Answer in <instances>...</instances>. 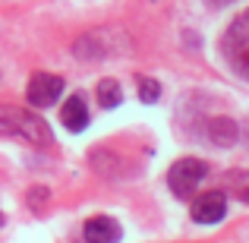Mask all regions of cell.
<instances>
[{"mask_svg":"<svg viewBox=\"0 0 249 243\" xmlns=\"http://www.w3.org/2000/svg\"><path fill=\"white\" fill-rule=\"evenodd\" d=\"M91 168L104 177H114V174H120L117 168H123V158H117L110 149H95V152H91Z\"/></svg>","mask_w":249,"mask_h":243,"instance_id":"obj_10","label":"cell"},{"mask_svg":"<svg viewBox=\"0 0 249 243\" xmlns=\"http://www.w3.org/2000/svg\"><path fill=\"white\" fill-rule=\"evenodd\" d=\"M205 174H208V164L202 158H180L167 170V187L177 199H189L199 189V183L205 180Z\"/></svg>","mask_w":249,"mask_h":243,"instance_id":"obj_3","label":"cell"},{"mask_svg":"<svg viewBox=\"0 0 249 243\" xmlns=\"http://www.w3.org/2000/svg\"><path fill=\"white\" fill-rule=\"evenodd\" d=\"M136 85H139V101L155 104V101L161 98V82L152 79V76H139V79H136Z\"/></svg>","mask_w":249,"mask_h":243,"instance_id":"obj_12","label":"cell"},{"mask_svg":"<svg viewBox=\"0 0 249 243\" xmlns=\"http://www.w3.org/2000/svg\"><path fill=\"white\" fill-rule=\"evenodd\" d=\"M205 136L214 142V146L231 149L233 142L240 139V127H237V120H231V117H212L208 127H205Z\"/></svg>","mask_w":249,"mask_h":243,"instance_id":"obj_9","label":"cell"},{"mask_svg":"<svg viewBox=\"0 0 249 243\" xmlns=\"http://www.w3.org/2000/svg\"><path fill=\"white\" fill-rule=\"evenodd\" d=\"M44 199H48V189H44V187H35V189H32V206H35V208H41Z\"/></svg>","mask_w":249,"mask_h":243,"instance_id":"obj_15","label":"cell"},{"mask_svg":"<svg viewBox=\"0 0 249 243\" xmlns=\"http://www.w3.org/2000/svg\"><path fill=\"white\" fill-rule=\"evenodd\" d=\"M233 187L243 202H249V174H233Z\"/></svg>","mask_w":249,"mask_h":243,"instance_id":"obj_14","label":"cell"},{"mask_svg":"<svg viewBox=\"0 0 249 243\" xmlns=\"http://www.w3.org/2000/svg\"><path fill=\"white\" fill-rule=\"evenodd\" d=\"M95 92H98V104H101L104 111H114L117 104L123 101L120 82H117V79H110V76H107V79H101V82H98V89H95Z\"/></svg>","mask_w":249,"mask_h":243,"instance_id":"obj_11","label":"cell"},{"mask_svg":"<svg viewBox=\"0 0 249 243\" xmlns=\"http://www.w3.org/2000/svg\"><path fill=\"white\" fill-rule=\"evenodd\" d=\"M189 215H193L196 224H218V221L227 215V193H221V189H208V193L196 196Z\"/></svg>","mask_w":249,"mask_h":243,"instance_id":"obj_5","label":"cell"},{"mask_svg":"<svg viewBox=\"0 0 249 243\" xmlns=\"http://www.w3.org/2000/svg\"><path fill=\"white\" fill-rule=\"evenodd\" d=\"M129 51V35L114 25H104V29H91L85 32L82 38H76L73 44V57H79L85 63H98L104 57H114V54H126Z\"/></svg>","mask_w":249,"mask_h":243,"instance_id":"obj_2","label":"cell"},{"mask_svg":"<svg viewBox=\"0 0 249 243\" xmlns=\"http://www.w3.org/2000/svg\"><path fill=\"white\" fill-rule=\"evenodd\" d=\"M0 136H13V139L32 142V146H54V133L29 108H16V104H0Z\"/></svg>","mask_w":249,"mask_h":243,"instance_id":"obj_1","label":"cell"},{"mask_svg":"<svg viewBox=\"0 0 249 243\" xmlns=\"http://www.w3.org/2000/svg\"><path fill=\"white\" fill-rule=\"evenodd\" d=\"M120 237H123V231L110 215H95V218H89L85 227H82L85 243H120Z\"/></svg>","mask_w":249,"mask_h":243,"instance_id":"obj_6","label":"cell"},{"mask_svg":"<svg viewBox=\"0 0 249 243\" xmlns=\"http://www.w3.org/2000/svg\"><path fill=\"white\" fill-rule=\"evenodd\" d=\"M249 48V10H243L240 16H233V22L227 25L224 38H221V51H224V57L231 60L233 54H240V51Z\"/></svg>","mask_w":249,"mask_h":243,"instance_id":"obj_7","label":"cell"},{"mask_svg":"<svg viewBox=\"0 0 249 243\" xmlns=\"http://www.w3.org/2000/svg\"><path fill=\"white\" fill-rule=\"evenodd\" d=\"M0 224H3V212H0Z\"/></svg>","mask_w":249,"mask_h":243,"instance_id":"obj_17","label":"cell"},{"mask_svg":"<svg viewBox=\"0 0 249 243\" xmlns=\"http://www.w3.org/2000/svg\"><path fill=\"white\" fill-rule=\"evenodd\" d=\"M63 95V76L57 73H32L29 85H25V98H29L32 108L44 111V108H54Z\"/></svg>","mask_w":249,"mask_h":243,"instance_id":"obj_4","label":"cell"},{"mask_svg":"<svg viewBox=\"0 0 249 243\" xmlns=\"http://www.w3.org/2000/svg\"><path fill=\"white\" fill-rule=\"evenodd\" d=\"M60 120L70 133H82L89 127V104H85L82 95H70L67 101L60 104Z\"/></svg>","mask_w":249,"mask_h":243,"instance_id":"obj_8","label":"cell"},{"mask_svg":"<svg viewBox=\"0 0 249 243\" xmlns=\"http://www.w3.org/2000/svg\"><path fill=\"white\" fill-rule=\"evenodd\" d=\"M231 67L237 70V76H243V79H249V48L231 57Z\"/></svg>","mask_w":249,"mask_h":243,"instance_id":"obj_13","label":"cell"},{"mask_svg":"<svg viewBox=\"0 0 249 243\" xmlns=\"http://www.w3.org/2000/svg\"><path fill=\"white\" fill-rule=\"evenodd\" d=\"M212 6H227V3H233V0H208Z\"/></svg>","mask_w":249,"mask_h":243,"instance_id":"obj_16","label":"cell"}]
</instances>
